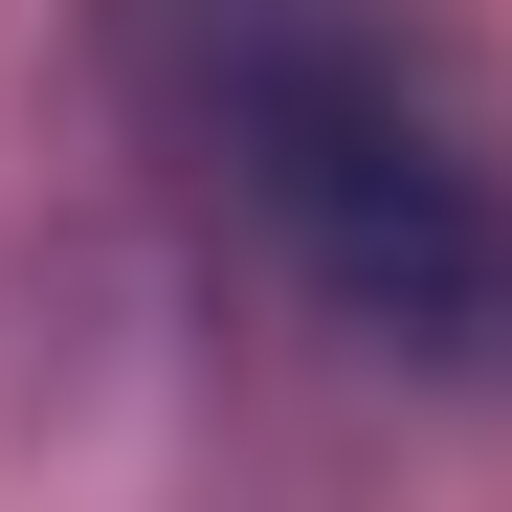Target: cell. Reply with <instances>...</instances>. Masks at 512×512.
<instances>
[{
	"instance_id": "obj_1",
	"label": "cell",
	"mask_w": 512,
	"mask_h": 512,
	"mask_svg": "<svg viewBox=\"0 0 512 512\" xmlns=\"http://www.w3.org/2000/svg\"><path fill=\"white\" fill-rule=\"evenodd\" d=\"M134 112L401 379H512V156L379 0H112Z\"/></svg>"
}]
</instances>
